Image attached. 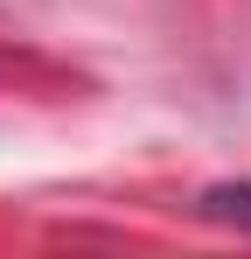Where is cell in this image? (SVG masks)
<instances>
[{
  "label": "cell",
  "instance_id": "obj_1",
  "mask_svg": "<svg viewBox=\"0 0 251 259\" xmlns=\"http://www.w3.org/2000/svg\"><path fill=\"white\" fill-rule=\"evenodd\" d=\"M203 210H209V217H237V224H251V182H223V189H209Z\"/></svg>",
  "mask_w": 251,
  "mask_h": 259
}]
</instances>
